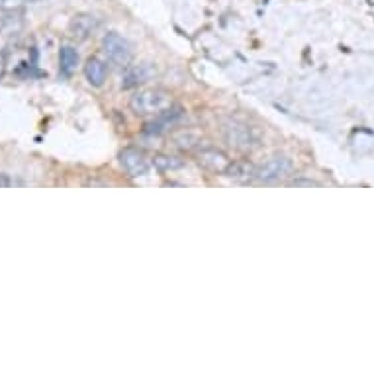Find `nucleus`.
<instances>
[{
	"label": "nucleus",
	"mask_w": 374,
	"mask_h": 374,
	"mask_svg": "<svg viewBox=\"0 0 374 374\" xmlns=\"http://www.w3.org/2000/svg\"><path fill=\"white\" fill-rule=\"evenodd\" d=\"M173 106V95L163 88H145L129 98V108L137 116H161Z\"/></svg>",
	"instance_id": "f257e3e1"
},
{
	"label": "nucleus",
	"mask_w": 374,
	"mask_h": 374,
	"mask_svg": "<svg viewBox=\"0 0 374 374\" xmlns=\"http://www.w3.org/2000/svg\"><path fill=\"white\" fill-rule=\"evenodd\" d=\"M292 171H294L292 159H288L284 155H277L255 169V178L259 183H279L284 181Z\"/></svg>",
	"instance_id": "f03ea898"
},
{
	"label": "nucleus",
	"mask_w": 374,
	"mask_h": 374,
	"mask_svg": "<svg viewBox=\"0 0 374 374\" xmlns=\"http://www.w3.org/2000/svg\"><path fill=\"white\" fill-rule=\"evenodd\" d=\"M102 49L112 65L128 67L129 61H132V46H129V41L124 40L119 33H106L102 40Z\"/></svg>",
	"instance_id": "7ed1b4c3"
},
{
	"label": "nucleus",
	"mask_w": 374,
	"mask_h": 374,
	"mask_svg": "<svg viewBox=\"0 0 374 374\" xmlns=\"http://www.w3.org/2000/svg\"><path fill=\"white\" fill-rule=\"evenodd\" d=\"M223 136H225V141L237 149V151H249L257 145V137L253 134V129L245 126V124H239V122H231L223 128Z\"/></svg>",
	"instance_id": "20e7f679"
},
{
	"label": "nucleus",
	"mask_w": 374,
	"mask_h": 374,
	"mask_svg": "<svg viewBox=\"0 0 374 374\" xmlns=\"http://www.w3.org/2000/svg\"><path fill=\"white\" fill-rule=\"evenodd\" d=\"M119 165L122 169L128 173L129 176H144L147 175V171L151 169V161L147 159V155L144 151H139L136 147H126V149H122L118 155Z\"/></svg>",
	"instance_id": "39448f33"
},
{
	"label": "nucleus",
	"mask_w": 374,
	"mask_h": 374,
	"mask_svg": "<svg viewBox=\"0 0 374 374\" xmlns=\"http://www.w3.org/2000/svg\"><path fill=\"white\" fill-rule=\"evenodd\" d=\"M196 161H198L200 165L208 171H212V173H225V169L230 167L231 159L220 149H215V147H204V149H200L196 153Z\"/></svg>",
	"instance_id": "423d86ee"
},
{
	"label": "nucleus",
	"mask_w": 374,
	"mask_h": 374,
	"mask_svg": "<svg viewBox=\"0 0 374 374\" xmlns=\"http://www.w3.org/2000/svg\"><path fill=\"white\" fill-rule=\"evenodd\" d=\"M98 26H100L98 18L82 12V14H75V16L71 18V22H69V33H71L75 40H88V38L98 30Z\"/></svg>",
	"instance_id": "0eeeda50"
},
{
	"label": "nucleus",
	"mask_w": 374,
	"mask_h": 374,
	"mask_svg": "<svg viewBox=\"0 0 374 374\" xmlns=\"http://www.w3.org/2000/svg\"><path fill=\"white\" fill-rule=\"evenodd\" d=\"M157 75V69L153 67L151 63H139V65H132L126 69L124 73V79H122V87L124 88H134L139 87V85H145L149 82Z\"/></svg>",
	"instance_id": "6e6552de"
},
{
	"label": "nucleus",
	"mask_w": 374,
	"mask_h": 374,
	"mask_svg": "<svg viewBox=\"0 0 374 374\" xmlns=\"http://www.w3.org/2000/svg\"><path fill=\"white\" fill-rule=\"evenodd\" d=\"M24 28V10L10 6V9H0V33L2 36H12Z\"/></svg>",
	"instance_id": "1a4fd4ad"
},
{
	"label": "nucleus",
	"mask_w": 374,
	"mask_h": 374,
	"mask_svg": "<svg viewBox=\"0 0 374 374\" xmlns=\"http://www.w3.org/2000/svg\"><path fill=\"white\" fill-rule=\"evenodd\" d=\"M85 77L92 87H102L104 80L108 77V67L98 57H90L85 65Z\"/></svg>",
	"instance_id": "9d476101"
},
{
	"label": "nucleus",
	"mask_w": 374,
	"mask_h": 374,
	"mask_svg": "<svg viewBox=\"0 0 374 374\" xmlns=\"http://www.w3.org/2000/svg\"><path fill=\"white\" fill-rule=\"evenodd\" d=\"M223 175L237 181V183H247L251 178H255V167H251L247 161H231L230 167L225 169Z\"/></svg>",
	"instance_id": "9b49d317"
},
{
	"label": "nucleus",
	"mask_w": 374,
	"mask_h": 374,
	"mask_svg": "<svg viewBox=\"0 0 374 374\" xmlns=\"http://www.w3.org/2000/svg\"><path fill=\"white\" fill-rule=\"evenodd\" d=\"M77 65H79V53H77V49L71 48V46H63V48L59 49V69L63 73L65 77H69L75 73L77 69Z\"/></svg>",
	"instance_id": "f8f14e48"
},
{
	"label": "nucleus",
	"mask_w": 374,
	"mask_h": 374,
	"mask_svg": "<svg viewBox=\"0 0 374 374\" xmlns=\"http://www.w3.org/2000/svg\"><path fill=\"white\" fill-rule=\"evenodd\" d=\"M151 163L153 167H157L159 171H175V169H181L184 165L183 159L173 157V155H155Z\"/></svg>",
	"instance_id": "ddd939ff"
},
{
	"label": "nucleus",
	"mask_w": 374,
	"mask_h": 374,
	"mask_svg": "<svg viewBox=\"0 0 374 374\" xmlns=\"http://www.w3.org/2000/svg\"><path fill=\"white\" fill-rule=\"evenodd\" d=\"M12 181L9 178V175H4V173H0V188H9V186H12Z\"/></svg>",
	"instance_id": "4468645a"
},
{
	"label": "nucleus",
	"mask_w": 374,
	"mask_h": 374,
	"mask_svg": "<svg viewBox=\"0 0 374 374\" xmlns=\"http://www.w3.org/2000/svg\"><path fill=\"white\" fill-rule=\"evenodd\" d=\"M18 2H22V0H0V9H10V6H16Z\"/></svg>",
	"instance_id": "2eb2a0df"
},
{
	"label": "nucleus",
	"mask_w": 374,
	"mask_h": 374,
	"mask_svg": "<svg viewBox=\"0 0 374 374\" xmlns=\"http://www.w3.org/2000/svg\"><path fill=\"white\" fill-rule=\"evenodd\" d=\"M4 69H6V57L0 51V79L4 77Z\"/></svg>",
	"instance_id": "dca6fc26"
},
{
	"label": "nucleus",
	"mask_w": 374,
	"mask_h": 374,
	"mask_svg": "<svg viewBox=\"0 0 374 374\" xmlns=\"http://www.w3.org/2000/svg\"><path fill=\"white\" fill-rule=\"evenodd\" d=\"M292 186H316V183H310V181H294Z\"/></svg>",
	"instance_id": "f3484780"
},
{
	"label": "nucleus",
	"mask_w": 374,
	"mask_h": 374,
	"mask_svg": "<svg viewBox=\"0 0 374 374\" xmlns=\"http://www.w3.org/2000/svg\"><path fill=\"white\" fill-rule=\"evenodd\" d=\"M22 2H40V0H22Z\"/></svg>",
	"instance_id": "a211bd4d"
}]
</instances>
